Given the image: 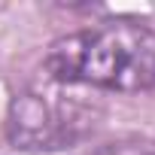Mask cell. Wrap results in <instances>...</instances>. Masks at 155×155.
Here are the masks:
<instances>
[{"mask_svg":"<svg viewBox=\"0 0 155 155\" xmlns=\"http://www.w3.org/2000/svg\"><path fill=\"white\" fill-rule=\"evenodd\" d=\"M49 79L97 91L140 94L155 88V31L137 18H113L52 40L43 55Z\"/></svg>","mask_w":155,"mask_h":155,"instance_id":"6da1fadb","label":"cell"},{"mask_svg":"<svg viewBox=\"0 0 155 155\" xmlns=\"http://www.w3.org/2000/svg\"><path fill=\"white\" fill-rule=\"evenodd\" d=\"M101 119L104 107L85 88L43 76L12 94L3 131L18 152H61L85 143Z\"/></svg>","mask_w":155,"mask_h":155,"instance_id":"7a4b0ae2","label":"cell"},{"mask_svg":"<svg viewBox=\"0 0 155 155\" xmlns=\"http://www.w3.org/2000/svg\"><path fill=\"white\" fill-rule=\"evenodd\" d=\"M76 155H155V140L122 137V140H110V143H101V146H88Z\"/></svg>","mask_w":155,"mask_h":155,"instance_id":"3957f363","label":"cell"}]
</instances>
